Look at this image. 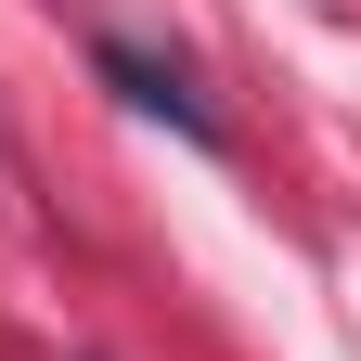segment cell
Segmentation results:
<instances>
[{"instance_id": "obj_1", "label": "cell", "mask_w": 361, "mask_h": 361, "mask_svg": "<svg viewBox=\"0 0 361 361\" xmlns=\"http://www.w3.org/2000/svg\"><path fill=\"white\" fill-rule=\"evenodd\" d=\"M104 78L129 90V104H155V116H180V129H207V104H194V90H180V78H155L142 52H104Z\"/></svg>"}]
</instances>
